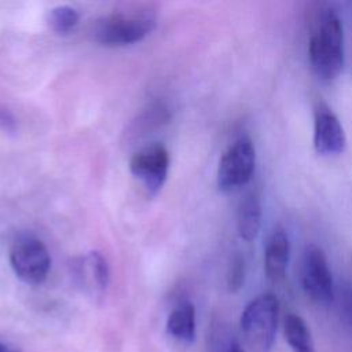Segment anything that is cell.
Returning <instances> with one entry per match:
<instances>
[{
  "label": "cell",
  "mask_w": 352,
  "mask_h": 352,
  "mask_svg": "<svg viewBox=\"0 0 352 352\" xmlns=\"http://www.w3.org/2000/svg\"><path fill=\"white\" fill-rule=\"evenodd\" d=\"M344 26L338 14L327 8L315 23L309 44L308 56L314 73L323 81L338 77L344 66Z\"/></svg>",
  "instance_id": "obj_1"
},
{
  "label": "cell",
  "mask_w": 352,
  "mask_h": 352,
  "mask_svg": "<svg viewBox=\"0 0 352 352\" xmlns=\"http://www.w3.org/2000/svg\"><path fill=\"white\" fill-rule=\"evenodd\" d=\"M279 301L271 293L253 298L241 316V331L253 352H270L278 327Z\"/></svg>",
  "instance_id": "obj_2"
},
{
  "label": "cell",
  "mask_w": 352,
  "mask_h": 352,
  "mask_svg": "<svg viewBox=\"0 0 352 352\" xmlns=\"http://www.w3.org/2000/svg\"><path fill=\"white\" fill-rule=\"evenodd\" d=\"M155 28L148 11L113 12L98 19L91 30L92 38L106 47H121L143 40Z\"/></svg>",
  "instance_id": "obj_3"
},
{
  "label": "cell",
  "mask_w": 352,
  "mask_h": 352,
  "mask_svg": "<svg viewBox=\"0 0 352 352\" xmlns=\"http://www.w3.org/2000/svg\"><path fill=\"white\" fill-rule=\"evenodd\" d=\"M10 264L14 274L28 285H38L45 280L51 256L45 245L36 236L22 235L10 248Z\"/></svg>",
  "instance_id": "obj_4"
},
{
  "label": "cell",
  "mask_w": 352,
  "mask_h": 352,
  "mask_svg": "<svg viewBox=\"0 0 352 352\" xmlns=\"http://www.w3.org/2000/svg\"><path fill=\"white\" fill-rule=\"evenodd\" d=\"M256 166V148L250 138L236 139L221 155L217 166V186L232 191L249 183Z\"/></svg>",
  "instance_id": "obj_5"
},
{
  "label": "cell",
  "mask_w": 352,
  "mask_h": 352,
  "mask_svg": "<svg viewBox=\"0 0 352 352\" xmlns=\"http://www.w3.org/2000/svg\"><path fill=\"white\" fill-rule=\"evenodd\" d=\"M304 293L318 304H329L334 297V283L324 252L316 245L304 249L300 268Z\"/></svg>",
  "instance_id": "obj_6"
},
{
  "label": "cell",
  "mask_w": 352,
  "mask_h": 352,
  "mask_svg": "<svg viewBox=\"0 0 352 352\" xmlns=\"http://www.w3.org/2000/svg\"><path fill=\"white\" fill-rule=\"evenodd\" d=\"M129 169L148 192L155 194L166 180L169 153L161 143L144 146L131 157Z\"/></svg>",
  "instance_id": "obj_7"
},
{
  "label": "cell",
  "mask_w": 352,
  "mask_h": 352,
  "mask_svg": "<svg viewBox=\"0 0 352 352\" xmlns=\"http://www.w3.org/2000/svg\"><path fill=\"white\" fill-rule=\"evenodd\" d=\"M346 146V135L338 117L324 104L315 110L314 147L320 155H337Z\"/></svg>",
  "instance_id": "obj_8"
},
{
  "label": "cell",
  "mask_w": 352,
  "mask_h": 352,
  "mask_svg": "<svg viewBox=\"0 0 352 352\" xmlns=\"http://www.w3.org/2000/svg\"><path fill=\"white\" fill-rule=\"evenodd\" d=\"M290 258V242L283 228H275L264 248V272L271 282L285 278Z\"/></svg>",
  "instance_id": "obj_9"
},
{
  "label": "cell",
  "mask_w": 352,
  "mask_h": 352,
  "mask_svg": "<svg viewBox=\"0 0 352 352\" xmlns=\"http://www.w3.org/2000/svg\"><path fill=\"white\" fill-rule=\"evenodd\" d=\"M76 275L80 283L91 294H102L109 285V267L103 256L89 252L76 265Z\"/></svg>",
  "instance_id": "obj_10"
},
{
  "label": "cell",
  "mask_w": 352,
  "mask_h": 352,
  "mask_svg": "<svg viewBox=\"0 0 352 352\" xmlns=\"http://www.w3.org/2000/svg\"><path fill=\"white\" fill-rule=\"evenodd\" d=\"M261 201L257 192L248 194L236 210V230L242 239L252 242L257 238L261 227Z\"/></svg>",
  "instance_id": "obj_11"
},
{
  "label": "cell",
  "mask_w": 352,
  "mask_h": 352,
  "mask_svg": "<svg viewBox=\"0 0 352 352\" xmlns=\"http://www.w3.org/2000/svg\"><path fill=\"white\" fill-rule=\"evenodd\" d=\"M166 331L180 342H191L195 337V308L190 301H180L166 319Z\"/></svg>",
  "instance_id": "obj_12"
},
{
  "label": "cell",
  "mask_w": 352,
  "mask_h": 352,
  "mask_svg": "<svg viewBox=\"0 0 352 352\" xmlns=\"http://www.w3.org/2000/svg\"><path fill=\"white\" fill-rule=\"evenodd\" d=\"M285 338L293 352H316L311 330L305 320L294 314H286L283 319Z\"/></svg>",
  "instance_id": "obj_13"
},
{
  "label": "cell",
  "mask_w": 352,
  "mask_h": 352,
  "mask_svg": "<svg viewBox=\"0 0 352 352\" xmlns=\"http://www.w3.org/2000/svg\"><path fill=\"white\" fill-rule=\"evenodd\" d=\"M78 11L72 6H56L48 12V26L58 34L70 33L78 23Z\"/></svg>",
  "instance_id": "obj_14"
},
{
  "label": "cell",
  "mask_w": 352,
  "mask_h": 352,
  "mask_svg": "<svg viewBox=\"0 0 352 352\" xmlns=\"http://www.w3.org/2000/svg\"><path fill=\"white\" fill-rule=\"evenodd\" d=\"M245 279V261L243 257L235 256L231 261L228 275H227V286L230 292H236L243 285Z\"/></svg>",
  "instance_id": "obj_15"
},
{
  "label": "cell",
  "mask_w": 352,
  "mask_h": 352,
  "mask_svg": "<svg viewBox=\"0 0 352 352\" xmlns=\"http://www.w3.org/2000/svg\"><path fill=\"white\" fill-rule=\"evenodd\" d=\"M212 352H245V349L234 337L226 334V337L221 336L213 342Z\"/></svg>",
  "instance_id": "obj_16"
},
{
  "label": "cell",
  "mask_w": 352,
  "mask_h": 352,
  "mask_svg": "<svg viewBox=\"0 0 352 352\" xmlns=\"http://www.w3.org/2000/svg\"><path fill=\"white\" fill-rule=\"evenodd\" d=\"M0 352H21L18 348H15L14 345L0 340Z\"/></svg>",
  "instance_id": "obj_17"
}]
</instances>
